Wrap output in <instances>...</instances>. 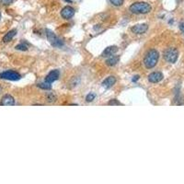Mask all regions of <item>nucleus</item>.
<instances>
[{"mask_svg": "<svg viewBox=\"0 0 184 184\" xmlns=\"http://www.w3.org/2000/svg\"><path fill=\"white\" fill-rule=\"evenodd\" d=\"M129 9L134 14H147L151 11L152 7L147 2H135L130 6Z\"/></svg>", "mask_w": 184, "mask_h": 184, "instance_id": "obj_1", "label": "nucleus"}, {"mask_svg": "<svg viewBox=\"0 0 184 184\" xmlns=\"http://www.w3.org/2000/svg\"><path fill=\"white\" fill-rule=\"evenodd\" d=\"M47 99H48V100L50 102H54V101L56 100V98H55V96H54V94H48L47 95Z\"/></svg>", "mask_w": 184, "mask_h": 184, "instance_id": "obj_20", "label": "nucleus"}, {"mask_svg": "<svg viewBox=\"0 0 184 184\" xmlns=\"http://www.w3.org/2000/svg\"><path fill=\"white\" fill-rule=\"evenodd\" d=\"M110 2L115 7H121V6H123L124 0H110Z\"/></svg>", "mask_w": 184, "mask_h": 184, "instance_id": "obj_18", "label": "nucleus"}, {"mask_svg": "<svg viewBox=\"0 0 184 184\" xmlns=\"http://www.w3.org/2000/svg\"><path fill=\"white\" fill-rule=\"evenodd\" d=\"M116 83V77L113 76H111L109 77H107L103 82H102V86L106 89H111L114 84Z\"/></svg>", "mask_w": 184, "mask_h": 184, "instance_id": "obj_12", "label": "nucleus"}, {"mask_svg": "<svg viewBox=\"0 0 184 184\" xmlns=\"http://www.w3.org/2000/svg\"><path fill=\"white\" fill-rule=\"evenodd\" d=\"M139 79V76H135V77H134V78H133V82H135L136 80H138Z\"/></svg>", "mask_w": 184, "mask_h": 184, "instance_id": "obj_23", "label": "nucleus"}, {"mask_svg": "<svg viewBox=\"0 0 184 184\" xmlns=\"http://www.w3.org/2000/svg\"><path fill=\"white\" fill-rule=\"evenodd\" d=\"M17 34V30H11L10 31H8L4 37H3V42H10Z\"/></svg>", "mask_w": 184, "mask_h": 184, "instance_id": "obj_13", "label": "nucleus"}, {"mask_svg": "<svg viewBox=\"0 0 184 184\" xmlns=\"http://www.w3.org/2000/svg\"><path fill=\"white\" fill-rule=\"evenodd\" d=\"M147 29H148V25L146 23H143V24H137V25L133 26L131 28V31L133 33H135V34H143L147 31Z\"/></svg>", "mask_w": 184, "mask_h": 184, "instance_id": "obj_7", "label": "nucleus"}, {"mask_svg": "<svg viewBox=\"0 0 184 184\" xmlns=\"http://www.w3.org/2000/svg\"><path fill=\"white\" fill-rule=\"evenodd\" d=\"M66 2H69V3H72V1L71 0H65Z\"/></svg>", "mask_w": 184, "mask_h": 184, "instance_id": "obj_24", "label": "nucleus"}, {"mask_svg": "<svg viewBox=\"0 0 184 184\" xmlns=\"http://www.w3.org/2000/svg\"><path fill=\"white\" fill-rule=\"evenodd\" d=\"M74 15H75V9L70 6L64 7L61 10L62 18L64 20H70L71 18L74 17Z\"/></svg>", "mask_w": 184, "mask_h": 184, "instance_id": "obj_6", "label": "nucleus"}, {"mask_svg": "<svg viewBox=\"0 0 184 184\" xmlns=\"http://www.w3.org/2000/svg\"><path fill=\"white\" fill-rule=\"evenodd\" d=\"M163 56H164L165 60L168 62V63L174 64V63H176V61L178 60L179 52H178V50L176 48H169V49H167L164 52Z\"/></svg>", "mask_w": 184, "mask_h": 184, "instance_id": "obj_3", "label": "nucleus"}, {"mask_svg": "<svg viewBox=\"0 0 184 184\" xmlns=\"http://www.w3.org/2000/svg\"><path fill=\"white\" fill-rule=\"evenodd\" d=\"M38 87H39V88H41V89H42V90H47L52 89V85H51V83L46 82V81H44V82H42V83L38 84Z\"/></svg>", "mask_w": 184, "mask_h": 184, "instance_id": "obj_15", "label": "nucleus"}, {"mask_svg": "<svg viewBox=\"0 0 184 184\" xmlns=\"http://www.w3.org/2000/svg\"><path fill=\"white\" fill-rule=\"evenodd\" d=\"M180 29H181V31H182V33L184 34V22H182L180 24Z\"/></svg>", "mask_w": 184, "mask_h": 184, "instance_id": "obj_22", "label": "nucleus"}, {"mask_svg": "<svg viewBox=\"0 0 184 184\" xmlns=\"http://www.w3.org/2000/svg\"><path fill=\"white\" fill-rule=\"evenodd\" d=\"M28 48H29L28 44L27 43H24V42H21V43H20V44H18L16 46V49L17 50H20V51H27Z\"/></svg>", "mask_w": 184, "mask_h": 184, "instance_id": "obj_16", "label": "nucleus"}, {"mask_svg": "<svg viewBox=\"0 0 184 184\" xmlns=\"http://www.w3.org/2000/svg\"><path fill=\"white\" fill-rule=\"evenodd\" d=\"M20 77H21V76L19 73H17L15 71H12V70H7V71H5V72L0 74V78L7 79V80H11V81L20 80Z\"/></svg>", "mask_w": 184, "mask_h": 184, "instance_id": "obj_5", "label": "nucleus"}, {"mask_svg": "<svg viewBox=\"0 0 184 184\" xmlns=\"http://www.w3.org/2000/svg\"><path fill=\"white\" fill-rule=\"evenodd\" d=\"M95 98H96V95H95L94 93H90V94L87 96L86 100H87L88 102H91V101H93V100L95 99Z\"/></svg>", "mask_w": 184, "mask_h": 184, "instance_id": "obj_19", "label": "nucleus"}, {"mask_svg": "<svg viewBox=\"0 0 184 184\" xmlns=\"http://www.w3.org/2000/svg\"><path fill=\"white\" fill-rule=\"evenodd\" d=\"M46 37H47L48 41L50 42V43L55 47H62L64 45V42L59 37H57L53 31L47 30L46 31Z\"/></svg>", "mask_w": 184, "mask_h": 184, "instance_id": "obj_4", "label": "nucleus"}, {"mask_svg": "<svg viewBox=\"0 0 184 184\" xmlns=\"http://www.w3.org/2000/svg\"><path fill=\"white\" fill-rule=\"evenodd\" d=\"M117 52H118V47L117 46H114V45L113 46H109L103 51V53L101 54V56L102 57H111V56L114 55Z\"/></svg>", "mask_w": 184, "mask_h": 184, "instance_id": "obj_10", "label": "nucleus"}, {"mask_svg": "<svg viewBox=\"0 0 184 184\" xmlns=\"http://www.w3.org/2000/svg\"><path fill=\"white\" fill-rule=\"evenodd\" d=\"M0 105L1 106H13L15 105V99L10 95H5L1 99Z\"/></svg>", "mask_w": 184, "mask_h": 184, "instance_id": "obj_11", "label": "nucleus"}, {"mask_svg": "<svg viewBox=\"0 0 184 184\" xmlns=\"http://www.w3.org/2000/svg\"><path fill=\"white\" fill-rule=\"evenodd\" d=\"M164 78V76L161 72H153L148 76V80L151 83H158Z\"/></svg>", "mask_w": 184, "mask_h": 184, "instance_id": "obj_9", "label": "nucleus"}, {"mask_svg": "<svg viewBox=\"0 0 184 184\" xmlns=\"http://www.w3.org/2000/svg\"><path fill=\"white\" fill-rule=\"evenodd\" d=\"M0 19H1V12H0Z\"/></svg>", "mask_w": 184, "mask_h": 184, "instance_id": "obj_25", "label": "nucleus"}, {"mask_svg": "<svg viewBox=\"0 0 184 184\" xmlns=\"http://www.w3.org/2000/svg\"><path fill=\"white\" fill-rule=\"evenodd\" d=\"M108 104L110 105V106H119V105H123L120 101H118L116 99H111L109 102H108Z\"/></svg>", "mask_w": 184, "mask_h": 184, "instance_id": "obj_17", "label": "nucleus"}, {"mask_svg": "<svg viewBox=\"0 0 184 184\" xmlns=\"http://www.w3.org/2000/svg\"><path fill=\"white\" fill-rule=\"evenodd\" d=\"M158 58H159V53L155 50H149L147 54H146V56L144 58V64L145 66L147 68V69H151L154 68L157 62H158Z\"/></svg>", "mask_w": 184, "mask_h": 184, "instance_id": "obj_2", "label": "nucleus"}, {"mask_svg": "<svg viewBox=\"0 0 184 184\" xmlns=\"http://www.w3.org/2000/svg\"><path fill=\"white\" fill-rule=\"evenodd\" d=\"M120 60V56L118 55H112L111 57H109L106 61V64L109 65V66H113L115 64H118V62Z\"/></svg>", "mask_w": 184, "mask_h": 184, "instance_id": "obj_14", "label": "nucleus"}, {"mask_svg": "<svg viewBox=\"0 0 184 184\" xmlns=\"http://www.w3.org/2000/svg\"><path fill=\"white\" fill-rule=\"evenodd\" d=\"M14 0H0V4L3 6H8L10 5Z\"/></svg>", "mask_w": 184, "mask_h": 184, "instance_id": "obj_21", "label": "nucleus"}, {"mask_svg": "<svg viewBox=\"0 0 184 184\" xmlns=\"http://www.w3.org/2000/svg\"><path fill=\"white\" fill-rule=\"evenodd\" d=\"M59 76H60V72L59 70H53L51 71L45 77V81L46 82H49V83H53L55 81H56L58 78H59Z\"/></svg>", "mask_w": 184, "mask_h": 184, "instance_id": "obj_8", "label": "nucleus"}]
</instances>
